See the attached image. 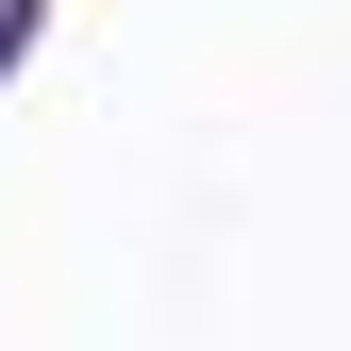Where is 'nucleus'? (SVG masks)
I'll use <instances>...</instances> for the list:
<instances>
[{
  "label": "nucleus",
  "mask_w": 351,
  "mask_h": 351,
  "mask_svg": "<svg viewBox=\"0 0 351 351\" xmlns=\"http://www.w3.org/2000/svg\"><path fill=\"white\" fill-rule=\"evenodd\" d=\"M17 34H34V0H0V67H17Z\"/></svg>",
  "instance_id": "obj_1"
}]
</instances>
